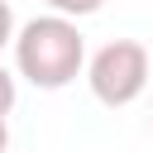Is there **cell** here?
Wrapping results in <instances>:
<instances>
[{
    "instance_id": "6da1fadb",
    "label": "cell",
    "mask_w": 153,
    "mask_h": 153,
    "mask_svg": "<svg viewBox=\"0 0 153 153\" xmlns=\"http://www.w3.org/2000/svg\"><path fill=\"white\" fill-rule=\"evenodd\" d=\"M81 67H86V38H81L76 19L38 14L14 33V72L24 81H33L38 91L72 86Z\"/></svg>"
},
{
    "instance_id": "7a4b0ae2",
    "label": "cell",
    "mask_w": 153,
    "mask_h": 153,
    "mask_svg": "<svg viewBox=\"0 0 153 153\" xmlns=\"http://www.w3.org/2000/svg\"><path fill=\"white\" fill-rule=\"evenodd\" d=\"M86 86H91V96H96L100 105H110V110L139 100L143 86H148V48H143L139 38H110L105 48L91 53V62H86Z\"/></svg>"
},
{
    "instance_id": "8992f818",
    "label": "cell",
    "mask_w": 153,
    "mask_h": 153,
    "mask_svg": "<svg viewBox=\"0 0 153 153\" xmlns=\"http://www.w3.org/2000/svg\"><path fill=\"white\" fill-rule=\"evenodd\" d=\"M10 148V124H5V115H0V153Z\"/></svg>"
},
{
    "instance_id": "5b68a950",
    "label": "cell",
    "mask_w": 153,
    "mask_h": 153,
    "mask_svg": "<svg viewBox=\"0 0 153 153\" xmlns=\"http://www.w3.org/2000/svg\"><path fill=\"white\" fill-rule=\"evenodd\" d=\"M5 43H14V10L0 0V48H5Z\"/></svg>"
},
{
    "instance_id": "3957f363",
    "label": "cell",
    "mask_w": 153,
    "mask_h": 153,
    "mask_svg": "<svg viewBox=\"0 0 153 153\" xmlns=\"http://www.w3.org/2000/svg\"><path fill=\"white\" fill-rule=\"evenodd\" d=\"M53 14H62V19H86V14H96L105 0H43Z\"/></svg>"
},
{
    "instance_id": "277c9868",
    "label": "cell",
    "mask_w": 153,
    "mask_h": 153,
    "mask_svg": "<svg viewBox=\"0 0 153 153\" xmlns=\"http://www.w3.org/2000/svg\"><path fill=\"white\" fill-rule=\"evenodd\" d=\"M14 96H19V91H14V72L0 62V115H10V110H14Z\"/></svg>"
}]
</instances>
